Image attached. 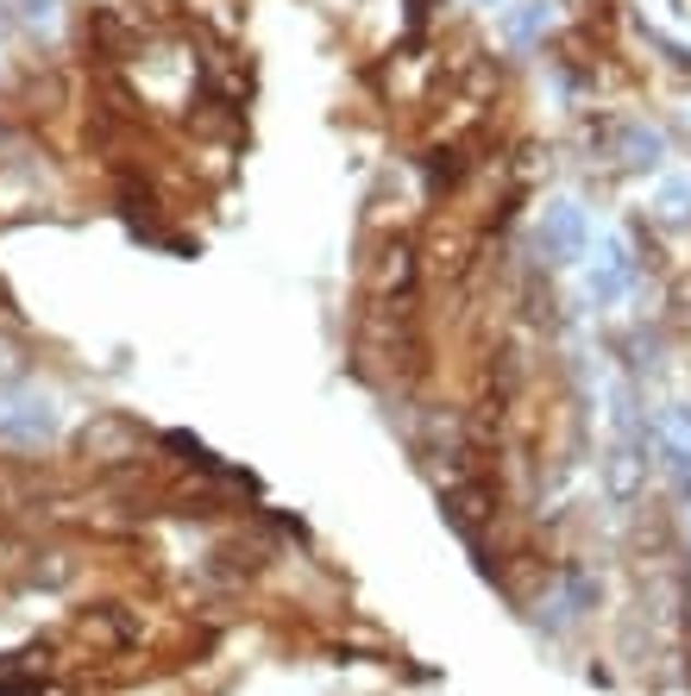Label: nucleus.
<instances>
[{
	"instance_id": "obj_9",
	"label": "nucleus",
	"mask_w": 691,
	"mask_h": 696,
	"mask_svg": "<svg viewBox=\"0 0 691 696\" xmlns=\"http://www.w3.org/2000/svg\"><path fill=\"white\" fill-rule=\"evenodd\" d=\"M547 20H553V13H547V0H522V7L510 13V38H515V45H535L540 32H547Z\"/></svg>"
},
{
	"instance_id": "obj_5",
	"label": "nucleus",
	"mask_w": 691,
	"mask_h": 696,
	"mask_svg": "<svg viewBox=\"0 0 691 696\" xmlns=\"http://www.w3.org/2000/svg\"><path fill=\"white\" fill-rule=\"evenodd\" d=\"M629 289H635V257H629L622 245H610L604 257H597V271H591V289H585V296H591V308H610V301H622Z\"/></svg>"
},
{
	"instance_id": "obj_6",
	"label": "nucleus",
	"mask_w": 691,
	"mask_h": 696,
	"mask_svg": "<svg viewBox=\"0 0 691 696\" xmlns=\"http://www.w3.org/2000/svg\"><path fill=\"white\" fill-rule=\"evenodd\" d=\"M465 170H472L465 145H428V157H421V189H428V201L453 195L465 182Z\"/></svg>"
},
{
	"instance_id": "obj_4",
	"label": "nucleus",
	"mask_w": 691,
	"mask_h": 696,
	"mask_svg": "<svg viewBox=\"0 0 691 696\" xmlns=\"http://www.w3.org/2000/svg\"><path fill=\"white\" fill-rule=\"evenodd\" d=\"M57 440V408L45 401H13V408H0V446L7 452H38Z\"/></svg>"
},
{
	"instance_id": "obj_10",
	"label": "nucleus",
	"mask_w": 691,
	"mask_h": 696,
	"mask_svg": "<svg viewBox=\"0 0 691 696\" xmlns=\"http://www.w3.org/2000/svg\"><path fill=\"white\" fill-rule=\"evenodd\" d=\"M672 314H679V321H691V283H679V289H672Z\"/></svg>"
},
{
	"instance_id": "obj_3",
	"label": "nucleus",
	"mask_w": 691,
	"mask_h": 696,
	"mask_svg": "<svg viewBox=\"0 0 691 696\" xmlns=\"http://www.w3.org/2000/svg\"><path fill=\"white\" fill-rule=\"evenodd\" d=\"M415 283H421L415 245L409 239H390V245L371 257V301H409L415 308Z\"/></svg>"
},
{
	"instance_id": "obj_7",
	"label": "nucleus",
	"mask_w": 691,
	"mask_h": 696,
	"mask_svg": "<svg viewBox=\"0 0 691 696\" xmlns=\"http://www.w3.org/2000/svg\"><path fill=\"white\" fill-rule=\"evenodd\" d=\"M654 220L660 226H691V176H672L654 195Z\"/></svg>"
},
{
	"instance_id": "obj_8",
	"label": "nucleus",
	"mask_w": 691,
	"mask_h": 696,
	"mask_svg": "<svg viewBox=\"0 0 691 696\" xmlns=\"http://www.w3.org/2000/svg\"><path fill=\"white\" fill-rule=\"evenodd\" d=\"M660 458H666V477H672V490H679V496H691V440H686V433L660 440Z\"/></svg>"
},
{
	"instance_id": "obj_1",
	"label": "nucleus",
	"mask_w": 691,
	"mask_h": 696,
	"mask_svg": "<svg viewBox=\"0 0 691 696\" xmlns=\"http://www.w3.org/2000/svg\"><path fill=\"white\" fill-rule=\"evenodd\" d=\"M597 157H610V164H622V170H660L666 139L641 120H604L597 125Z\"/></svg>"
},
{
	"instance_id": "obj_2",
	"label": "nucleus",
	"mask_w": 691,
	"mask_h": 696,
	"mask_svg": "<svg viewBox=\"0 0 691 696\" xmlns=\"http://www.w3.org/2000/svg\"><path fill=\"white\" fill-rule=\"evenodd\" d=\"M535 251L547 264H579L585 257V214L572 201H547L535 220Z\"/></svg>"
}]
</instances>
